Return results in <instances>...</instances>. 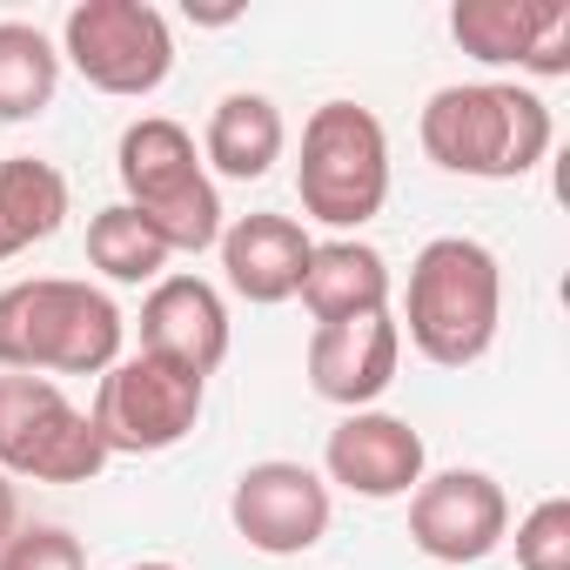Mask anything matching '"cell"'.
<instances>
[{"mask_svg": "<svg viewBox=\"0 0 570 570\" xmlns=\"http://www.w3.org/2000/svg\"><path fill=\"white\" fill-rule=\"evenodd\" d=\"M550 108L523 81H450L416 115L423 155L463 181H523L550 155Z\"/></svg>", "mask_w": 570, "mask_h": 570, "instance_id": "1", "label": "cell"}, {"mask_svg": "<svg viewBox=\"0 0 570 570\" xmlns=\"http://www.w3.org/2000/svg\"><path fill=\"white\" fill-rule=\"evenodd\" d=\"M121 309L75 275H28L0 289V370L14 376H108L121 363Z\"/></svg>", "mask_w": 570, "mask_h": 570, "instance_id": "2", "label": "cell"}, {"mask_svg": "<svg viewBox=\"0 0 570 570\" xmlns=\"http://www.w3.org/2000/svg\"><path fill=\"white\" fill-rule=\"evenodd\" d=\"M503 323V262L476 235H436L410 262L403 289V336L436 370H470L490 356Z\"/></svg>", "mask_w": 570, "mask_h": 570, "instance_id": "3", "label": "cell"}, {"mask_svg": "<svg viewBox=\"0 0 570 570\" xmlns=\"http://www.w3.org/2000/svg\"><path fill=\"white\" fill-rule=\"evenodd\" d=\"M115 175H121V202L161 235L168 255H202L222 242V228H228L222 188L202 168V148L181 121H168V115L128 121L115 141Z\"/></svg>", "mask_w": 570, "mask_h": 570, "instance_id": "4", "label": "cell"}, {"mask_svg": "<svg viewBox=\"0 0 570 570\" xmlns=\"http://www.w3.org/2000/svg\"><path fill=\"white\" fill-rule=\"evenodd\" d=\"M296 195H303V215L336 228V235H356L363 222L383 215V202H390V135H383L376 108H363V101L309 108Z\"/></svg>", "mask_w": 570, "mask_h": 570, "instance_id": "5", "label": "cell"}, {"mask_svg": "<svg viewBox=\"0 0 570 570\" xmlns=\"http://www.w3.org/2000/svg\"><path fill=\"white\" fill-rule=\"evenodd\" d=\"M61 61L115 101H148L175 75V28L148 0H75L61 21Z\"/></svg>", "mask_w": 570, "mask_h": 570, "instance_id": "6", "label": "cell"}, {"mask_svg": "<svg viewBox=\"0 0 570 570\" xmlns=\"http://www.w3.org/2000/svg\"><path fill=\"white\" fill-rule=\"evenodd\" d=\"M115 456L55 376L0 370V470L14 483H95Z\"/></svg>", "mask_w": 570, "mask_h": 570, "instance_id": "7", "label": "cell"}, {"mask_svg": "<svg viewBox=\"0 0 570 570\" xmlns=\"http://www.w3.org/2000/svg\"><path fill=\"white\" fill-rule=\"evenodd\" d=\"M202 403H208L202 376H188V370L135 350V356H121L95 383L88 423H95V436H101L108 456H161V450H175V443L195 436Z\"/></svg>", "mask_w": 570, "mask_h": 570, "instance_id": "8", "label": "cell"}, {"mask_svg": "<svg viewBox=\"0 0 570 570\" xmlns=\"http://www.w3.org/2000/svg\"><path fill=\"white\" fill-rule=\"evenodd\" d=\"M330 517H336V497L323 483V470L296 463V456H268V463H248L228 490V523L248 550L262 557H303L330 537Z\"/></svg>", "mask_w": 570, "mask_h": 570, "instance_id": "9", "label": "cell"}, {"mask_svg": "<svg viewBox=\"0 0 570 570\" xmlns=\"http://www.w3.org/2000/svg\"><path fill=\"white\" fill-rule=\"evenodd\" d=\"M450 35L483 68H517L530 81L570 75V0H456Z\"/></svg>", "mask_w": 570, "mask_h": 570, "instance_id": "10", "label": "cell"}, {"mask_svg": "<svg viewBox=\"0 0 570 570\" xmlns=\"http://www.w3.org/2000/svg\"><path fill=\"white\" fill-rule=\"evenodd\" d=\"M510 537V497L490 470H436L410 490V543L430 563H483Z\"/></svg>", "mask_w": 570, "mask_h": 570, "instance_id": "11", "label": "cell"}, {"mask_svg": "<svg viewBox=\"0 0 570 570\" xmlns=\"http://www.w3.org/2000/svg\"><path fill=\"white\" fill-rule=\"evenodd\" d=\"M430 476V450L423 430L390 416V410H350L330 443H323V483L370 497V503H396Z\"/></svg>", "mask_w": 570, "mask_h": 570, "instance_id": "12", "label": "cell"}, {"mask_svg": "<svg viewBox=\"0 0 570 570\" xmlns=\"http://www.w3.org/2000/svg\"><path fill=\"white\" fill-rule=\"evenodd\" d=\"M396 370H403V330H396L390 309L309 330V390L323 403H336L343 416L350 410H376L390 396Z\"/></svg>", "mask_w": 570, "mask_h": 570, "instance_id": "13", "label": "cell"}, {"mask_svg": "<svg viewBox=\"0 0 570 570\" xmlns=\"http://www.w3.org/2000/svg\"><path fill=\"white\" fill-rule=\"evenodd\" d=\"M141 350L208 383L228 363V303H222V289L202 275H161L141 296Z\"/></svg>", "mask_w": 570, "mask_h": 570, "instance_id": "14", "label": "cell"}, {"mask_svg": "<svg viewBox=\"0 0 570 570\" xmlns=\"http://www.w3.org/2000/svg\"><path fill=\"white\" fill-rule=\"evenodd\" d=\"M309 248H316V235L296 215H235L222 228V242H215L222 282H228L242 303H255V309L296 303L303 268H309Z\"/></svg>", "mask_w": 570, "mask_h": 570, "instance_id": "15", "label": "cell"}, {"mask_svg": "<svg viewBox=\"0 0 570 570\" xmlns=\"http://www.w3.org/2000/svg\"><path fill=\"white\" fill-rule=\"evenodd\" d=\"M296 303L316 316V330H323V323L383 316V309H390V262H383V248H370V242H356V235L316 242Z\"/></svg>", "mask_w": 570, "mask_h": 570, "instance_id": "16", "label": "cell"}, {"mask_svg": "<svg viewBox=\"0 0 570 570\" xmlns=\"http://www.w3.org/2000/svg\"><path fill=\"white\" fill-rule=\"evenodd\" d=\"M282 148H289V121L255 88L222 95L208 128H202V168L222 175V181H262L282 161Z\"/></svg>", "mask_w": 570, "mask_h": 570, "instance_id": "17", "label": "cell"}, {"mask_svg": "<svg viewBox=\"0 0 570 570\" xmlns=\"http://www.w3.org/2000/svg\"><path fill=\"white\" fill-rule=\"evenodd\" d=\"M61 222H68V175L41 155H0V262L61 235Z\"/></svg>", "mask_w": 570, "mask_h": 570, "instance_id": "18", "label": "cell"}, {"mask_svg": "<svg viewBox=\"0 0 570 570\" xmlns=\"http://www.w3.org/2000/svg\"><path fill=\"white\" fill-rule=\"evenodd\" d=\"M61 95V48L35 21H0V121H41Z\"/></svg>", "mask_w": 570, "mask_h": 570, "instance_id": "19", "label": "cell"}, {"mask_svg": "<svg viewBox=\"0 0 570 570\" xmlns=\"http://www.w3.org/2000/svg\"><path fill=\"white\" fill-rule=\"evenodd\" d=\"M168 248H161V235L128 208V202H108V208H95L88 215V268H101L108 282H121V289H155V282L168 275Z\"/></svg>", "mask_w": 570, "mask_h": 570, "instance_id": "20", "label": "cell"}, {"mask_svg": "<svg viewBox=\"0 0 570 570\" xmlns=\"http://www.w3.org/2000/svg\"><path fill=\"white\" fill-rule=\"evenodd\" d=\"M517 570H570V497H543L517 517Z\"/></svg>", "mask_w": 570, "mask_h": 570, "instance_id": "21", "label": "cell"}, {"mask_svg": "<svg viewBox=\"0 0 570 570\" xmlns=\"http://www.w3.org/2000/svg\"><path fill=\"white\" fill-rule=\"evenodd\" d=\"M0 570H88V550L61 523H21L0 543Z\"/></svg>", "mask_w": 570, "mask_h": 570, "instance_id": "22", "label": "cell"}, {"mask_svg": "<svg viewBox=\"0 0 570 570\" xmlns=\"http://www.w3.org/2000/svg\"><path fill=\"white\" fill-rule=\"evenodd\" d=\"M14 530H21V483L0 470V543H8Z\"/></svg>", "mask_w": 570, "mask_h": 570, "instance_id": "23", "label": "cell"}, {"mask_svg": "<svg viewBox=\"0 0 570 570\" xmlns=\"http://www.w3.org/2000/svg\"><path fill=\"white\" fill-rule=\"evenodd\" d=\"M128 570H181V563H161V557H148V563H128Z\"/></svg>", "mask_w": 570, "mask_h": 570, "instance_id": "24", "label": "cell"}]
</instances>
